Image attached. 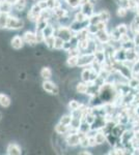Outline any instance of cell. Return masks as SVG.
I'll list each match as a JSON object with an SVG mask.
<instances>
[{
  "label": "cell",
  "instance_id": "6da1fadb",
  "mask_svg": "<svg viewBox=\"0 0 139 155\" xmlns=\"http://www.w3.org/2000/svg\"><path fill=\"white\" fill-rule=\"evenodd\" d=\"M56 36H59L60 38H62L64 41H70L75 37L74 32L72 31V29L69 28V27H64V26L58 27L56 30Z\"/></svg>",
  "mask_w": 139,
  "mask_h": 155
},
{
  "label": "cell",
  "instance_id": "7a4b0ae2",
  "mask_svg": "<svg viewBox=\"0 0 139 155\" xmlns=\"http://www.w3.org/2000/svg\"><path fill=\"white\" fill-rule=\"evenodd\" d=\"M24 27V22L22 21L21 19L17 18V17H12L9 16V21H7V29L11 30H19L22 29Z\"/></svg>",
  "mask_w": 139,
  "mask_h": 155
},
{
  "label": "cell",
  "instance_id": "3957f363",
  "mask_svg": "<svg viewBox=\"0 0 139 155\" xmlns=\"http://www.w3.org/2000/svg\"><path fill=\"white\" fill-rule=\"evenodd\" d=\"M95 54L88 53L79 55V61H78V66L79 67H85L87 65H92V63L95 61Z\"/></svg>",
  "mask_w": 139,
  "mask_h": 155
},
{
  "label": "cell",
  "instance_id": "277c9868",
  "mask_svg": "<svg viewBox=\"0 0 139 155\" xmlns=\"http://www.w3.org/2000/svg\"><path fill=\"white\" fill-rule=\"evenodd\" d=\"M42 12H43V9L40 7L39 4L36 3V4H34V5H32L31 9H30L28 15H27V17H28V19L30 20V21L36 22L37 20L41 18Z\"/></svg>",
  "mask_w": 139,
  "mask_h": 155
},
{
  "label": "cell",
  "instance_id": "5b68a950",
  "mask_svg": "<svg viewBox=\"0 0 139 155\" xmlns=\"http://www.w3.org/2000/svg\"><path fill=\"white\" fill-rule=\"evenodd\" d=\"M43 89L46 92H48V93L54 94V95H57L59 93L58 87L53 82L50 81V80H44V82H43Z\"/></svg>",
  "mask_w": 139,
  "mask_h": 155
},
{
  "label": "cell",
  "instance_id": "8992f818",
  "mask_svg": "<svg viewBox=\"0 0 139 155\" xmlns=\"http://www.w3.org/2000/svg\"><path fill=\"white\" fill-rule=\"evenodd\" d=\"M67 143L71 147H75L80 145V141H81V136L79 134V132H74V134H70L65 139Z\"/></svg>",
  "mask_w": 139,
  "mask_h": 155
},
{
  "label": "cell",
  "instance_id": "52a82bcc",
  "mask_svg": "<svg viewBox=\"0 0 139 155\" xmlns=\"http://www.w3.org/2000/svg\"><path fill=\"white\" fill-rule=\"evenodd\" d=\"M23 39H24L25 44H28V45H30V46H34L35 44H37L36 32L26 31L23 34Z\"/></svg>",
  "mask_w": 139,
  "mask_h": 155
},
{
  "label": "cell",
  "instance_id": "ba28073f",
  "mask_svg": "<svg viewBox=\"0 0 139 155\" xmlns=\"http://www.w3.org/2000/svg\"><path fill=\"white\" fill-rule=\"evenodd\" d=\"M96 37L101 44H108L111 39L110 34L106 30H99V32L96 34Z\"/></svg>",
  "mask_w": 139,
  "mask_h": 155
},
{
  "label": "cell",
  "instance_id": "9c48e42d",
  "mask_svg": "<svg viewBox=\"0 0 139 155\" xmlns=\"http://www.w3.org/2000/svg\"><path fill=\"white\" fill-rule=\"evenodd\" d=\"M25 41L23 39V37H21L20 35H15L12 39V47L15 50H20L23 48Z\"/></svg>",
  "mask_w": 139,
  "mask_h": 155
},
{
  "label": "cell",
  "instance_id": "30bf717a",
  "mask_svg": "<svg viewBox=\"0 0 139 155\" xmlns=\"http://www.w3.org/2000/svg\"><path fill=\"white\" fill-rule=\"evenodd\" d=\"M81 12L87 17V18L92 16V15L95 14V12H93V5L92 2L89 1V2H86V3L81 4Z\"/></svg>",
  "mask_w": 139,
  "mask_h": 155
},
{
  "label": "cell",
  "instance_id": "8fae6325",
  "mask_svg": "<svg viewBox=\"0 0 139 155\" xmlns=\"http://www.w3.org/2000/svg\"><path fill=\"white\" fill-rule=\"evenodd\" d=\"M6 153L9 155H21L22 151H21V148H20L17 144L11 143V144H9V146H7V148H6Z\"/></svg>",
  "mask_w": 139,
  "mask_h": 155
},
{
  "label": "cell",
  "instance_id": "7c38bea8",
  "mask_svg": "<svg viewBox=\"0 0 139 155\" xmlns=\"http://www.w3.org/2000/svg\"><path fill=\"white\" fill-rule=\"evenodd\" d=\"M71 126L70 125H64L61 123H58L56 126H55V131L57 132L58 134H65L68 132H70L71 130Z\"/></svg>",
  "mask_w": 139,
  "mask_h": 155
},
{
  "label": "cell",
  "instance_id": "4fadbf2b",
  "mask_svg": "<svg viewBox=\"0 0 139 155\" xmlns=\"http://www.w3.org/2000/svg\"><path fill=\"white\" fill-rule=\"evenodd\" d=\"M88 89H89V86L87 85L86 82H81L76 86V91L80 94H86L88 92Z\"/></svg>",
  "mask_w": 139,
  "mask_h": 155
},
{
  "label": "cell",
  "instance_id": "5bb4252c",
  "mask_svg": "<svg viewBox=\"0 0 139 155\" xmlns=\"http://www.w3.org/2000/svg\"><path fill=\"white\" fill-rule=\"evenodd\" d=\"M93 54H95V58L97 61H99L100 63L104 64L105 63V51L104 50H96L95 52H93Z\"/></svg>",
  "mask_w": 139,
  "mask_h": 155
},
{
  "label": "cell",
  "instance_id": "9a60e30c",
  "mask_svg": "<svg viewBox=\"0 0 139 155\" xmlns=\"http://www.w3.org/2000/svg\"><path fill=\"white\" fill-rule=\"evenodd\" d=\"M43 34H44V37L46 38V37H49V36H52L55 34V32H56V30H55L54 27L52 26V25L48 24L46 27L44 28V30H43Z\"/></svg>",
  "mask_w": 139,
  "mask_h": 155
},
{
  "label": "cell",
  "instance_id": "2e32d148",
  "mask_svg": "<svg viewBox=\"0 0 139 155\" xmlns=\"http://www.w3.org/2000/svg\"><path fill=\"white\" fill-rule=\"evenodd\" d=\"M92 68H85L83 69L82 74H81V79L83 82H89L90 79H92Z\"/></svg>",
  "mask_w": 139,
  "mask_h": 155
},
{
  "label": "cell",
  "instance_id": "e0dca14e",
  "mask_svg": "<svg viewBox=\"0 0 139 155\" xmlns=\"http://www.w3.org/2000/svg\"><path fill=\"white\" fill-rule=\"evenodd\" d=\"M0 106L3 107H9L11 106V98L6 94L0 93Z\"/></svg>",
  "mask_w": 139,
  "mask_h": 155
},
{
  "label": "cell",
  "instance_id": "ac0fdd59",
  "mask_svg": "<svg viewBox=\"0 0 139 155\" xmlns=\"http://www.w3.org/2000/svg\"><path fill=\"white\" fill-rule=\"evenodd\" d=\"M48 24H49L48 23V20L41 17V18L36 21V31H43Z\"/></svg>",
  "mask_w": 139,
  "mask_h": 155
},
{
  "label": "cell",
  "instance_id": "d6986e66",
  "mask_svg": "<svg viewBox=\"0 0 139 155\" xmlns=\"http://www.w3.org/2000/svg\"><path fill=\"white\" fill-rule=\"evenodd\" d=\"M12 6H14V5H12L11 3H9V2H6V1H4V0H3V2L0 4V12L9 14V12H12Z\"/></svg>",
  "mask_w": 139,
  "mask_h": 155
},
{
  "label": "cell",
  "instance_id": "ffe728a7",
  "mask_svg": "<svg viewBox=\"0 0 139 155\" xmlns=\"http://www.w3.org/2000/svg\"><path fill=\"white\" fill-rule=\"evenodd\" d=\"M95 139H96V142H97V145H102L105 143L107 137H106V134L104 132L98 131V132H96V134H95Z\"/></svg>",
  "mask_w": 139,
  "mask_h": 155
},
{
  "label": "cell",
  "instance_id": "44dd1931",
  "mask_svg": "<svg viewBox=\"0 0 139 155\" xmlns=\"http://www.w3.org/2000/svg\"><path fill=\"white\" fill-rule=\"evenodd\" d=\"M27 0H17L16 3L14 4V8L18 12H23L26 7Z\"/></svg>",
  "mask_w": 139,
  "mask_h": 155
},
{
  "label": "cell",
  "instance_id": "7402d4cb",
  "mask_svg": "<svg viewBox=\"0 0 139 155\" xmlns=\"http://www.w3.org/2000/svg\"><path fill=\"white\" fill-rule=\"evenodd\" d=\"M53 11V14L55 15V16L57 17L58 19H62V18H64L65 16H67V11L64 8H61V7H55V8H53L52 9Z\"/></svg>",
  "mask_w": 139,
  "mask_h": 155
},
{
  "label": "cell",
  "instance_id": "603a6c76",
  "mask_svg": "<svg viewBox=\"0 0 139 155\" xmlns=\"http://www.w3.org/2000/svg\"><path fill=\"white\" fill-rule=\"evenodd\" d=\"M9 14H4V12H0V28L3 29L6 28L7 21H9Z\"/></svg>",
  "mask_w": 139,
  "mask_h": 155
},
{
  "label": "cell",
  "instance_id": "cb8c5ba5",
  "mask_svg": "<svg viewBox=\"0 0 139 155\" xmlns=\"http://www.w3.org/2000/svg\"><path fill=\"white\" fill-rule=\"evenodd\" d=\"M78 61L79 56H70L67 60V65L69 67H76L78 66Z\"/></svg>",
  "mask_w": 139,
  "mask_h": 155
},
{
  "label": "cell",
  "instance_id": "d4e9b609",
  "mask_svg": "<svg viewBox=\"0 0 139 155\" xmlns=\"http://www.w3.org/2000/svg\"><path fill=\"white\" fill-rule=\"evenodd\" d=\"M41 77L44 80H50L52 77V71L49 67H43L41 71Z\"/></svg>",
  "mask_w": 139,
  "mask_h": 155
},
{
  "label": "cell",
  "instance_id": "484cf974",
  "mask_svg": "<svg viewBox=\"0 0 139 155\" xmlns=\"http://www.w3.org/2000/svg\"><path fill=\"white\" fill-rule=\"evenodd\" d=\"M89 44H90L89 38L82 39V41H78V48L81 50V51H85V50L88 49V47H89Z\"/></svg>",
  "mask_w": 139,
  "mask_h": 155
},
{
  "label": "cell",
  "instance_id": "4316f807",
  "mask_svg": "<svg viewBox=\"0 0 139 155\" xmlns=\"http://www.w3.org/2000/svg\"><path fill=\"white\" fill-rule=\"evenodd\" d=\"M55 37L56 35H52V36H49V37H46L45 38L44 42L46 44V46L49 48L50 50L54 49V45H55Z\"/></svg>",
  "mask_w": 139,
  "mask_h": 155
},
{
  "label": "cell",
  "instance_id": "83f0119b",
  "mask_svg": "<svg viewBox=\"0 0 139 155\" xmlns=\"http://www.w3.org/2000/svg\"><path fill=\"white\" fill-rule=\"evenodd\" d=\"M99 15H100V19L102 22H105V23H108V21L110 20V12L108 11H101L99 12Z\"/></svg>",
  "mask_w": 139,
  "mask_h": 155
},
{
  "label": "cell",
  "instance_id": "f1b7e54d",
  "mask_svg": "<svg viewBox=\"0 0 139 155\" xmlns=\"http://www.w3.org/2000/svg\"><path fill=\"white\" fill-rule=\"evenodd\" d=\"M65 41L62 38H60L59 36L55 37V45H54V49L55 50H61L64 49Z\"/></svg>",
  "mask_w": 139,
  "mask_h": 155
},
{
  "label": "cell",
  "instance_id": "f546056e",
  "mask_svg": "<svg viewBox=\"0 0 139 155\" xmlns=\"http://www.w3.org/2000/svg\"><path fill=\"white\" fill-rule=\"evenodd\" d=\"M72 115H64V116L61 117V119H60L59 123L64 124V125H71V123H72Z\"/></svg>",
  "mask_w": 139,
  "mask_h": 155
},
{
  "label": "cell",
  "instance_id": "4dcf8cb0",
  "mask_svg": "<svg viewBox=\"0 0 139 155\" xmlns=\"http://www.w3.org/2000/svg\"><path fill=\"white\" fill-rule=\"evenodd\" d=\"M88 22H89V24H92V25H97L99 22H101L100 15L93 14L92 16H90L89 18H88Z\"/></svg>",
  "mask_w": 139,
  "mask_h": 155
},
{
  "label": "cell",
  "instance_id": "1f68e13d",
  "mask_svg": "<svg viewBox=\"0 0 139 155\" xmlns=\"http://www.w3.org/2000/svg\"><path fill=\"white\" fill-rule=\"evenodd\" d=\"M65 2L72 8H77V7L81 6V0H65Z\"/></svg>",
  "mask_w": 139,
  "mask_h": 155
},
{
  "label": "cell",
  "instance_id": "d6a6232c",
  "mask_svg": "<svg viewBox=\"0 0 139 155\" xmlns=\"http://www.w3.org/2000/svg\"><path fill=\"white\" fill-rule=\"evenodd\" d=\"M80 146L82 148H87V147H90L89 145V137L86 134V136H83L81 137V141H80Z\"/></svg>",
  "mask_w": 139,
  "mask_h": 155
},
{
  "label": "cell",
  "instance_id": "836d02e7",
  "mask_svg": "<svg viewBox=\"0 0 139 155\" xmlns=\"http://www.w3.org/2000/svg\"><path fill=\"white\" fill-rule=\"evenodd\" d=\"M87 31H88V33L90 34V35H96V34L99 32V28H98V26L97 25H92V24H89L87 26Z\"/></svg>",
  "mask_w": 139,
  "mask_h": 155
},
{
  "label": "cell",
  "instance_id": "e575fe53",
  "mask_svg": "<svg viewBox=\"0 0 139 155\" xmlns=\"http://www.w3.org/2000/svg\"><path fill=\"white\" fill-rule=\"evenodd\" d=\"M69 107L71 111H76V110H79L81 107V104L77 101H71L69 104Z\"/></svg>",
  "mask_w": 139,
  "mask_h": 155
},
{
  "label": "cell",
  "instance_id": "d590c367",
  "mask_svg": "<svg viewBox=\"0 0 139 155\" xmlns=\"http://www.w3.org/2000/svg\"><path fill=\"white\" fill-rule=\"evenodd\" d=\"M128 15V8L127 7H123V6H120L117 9V16L120 18H125L126 16Z\"/></svg>",
  "mask_w": 139,
  "mask_h": 155
},
{
  "label": "cell",
  "instance_id": "8d00e7d4",
  "mask_svg": "<svg viewBox=\"0 0 139 155\" xmlns=\"http://www.w3.org/2000/svg\"><path fill=\"white\" fill-rule=\"evenodd\" d=\"M88 18L86 16H85L84 14H83L82 12H77V14L75 15V21H78V22H84L86 21Z\"/></svg>",
  "mask_w": 139,
  "mask_h": 155
},
{
  "label": "cell",
  "instance_id": "74e56055",
  "mask_svg": "<svg viewBox=\"0 0 139 155\" xmlns=\"http://www.w3.org/2000/svg\"><path fill=\"white\" fill-rule=\"evenodd\" d=\"M116 29L118 30V32H120V34H127V32H128V26L126 24H120V25H118L117 27H116Z\"/></svg>",
  "mask_w": 139,
  "mask_h": 155
},
{
  "label": "cell",
  "instance_id": "f35d334b",
  "mask_svg": "<svg viewBox=\"0 0 139 155\" xmlns=\"http://www.w3.org/2000/svg\"><path fill=\"white\" fill-rule=\"evenodd\" d=\"M98 28L99 30H106V26H107V23H105V22H99V23L97 24Z\"/></svg>",
  "mask_w": 139,
  "mask_h": 155
},
{
  "label": "cell",
  "instance_id": "ab89813d",
  "mask_svg": "<svg viewBox=\"0 0 139 155\" xmlns=\"http://www.w3.org/2000/svg\"><path fill=\"white\" fill-rule=\"evenodd\" d=\"M134 44H135L136 47L139 46V32L138 33H135V36H134Z\"/></svg>",
  "mask_w": 139,
  "mask_h": 155
},
{
  "label": "cell",
  "instance_id": "60d3db41",
  "mask_svg": "<svg viewBox=\"0 0 139 155\" xmlns=\"http://www.w3.org/2000/svg\"><path fill=\"white\" fill-rule=\"evenodd\" d=\"M4 1L9 2V3H11L12 5H14V4L16 3V1H17V0H4Z\"/></svg>",
  "mask_w": 139,
  "mask_h": 155
},
{
  "label": "cell",
  "instance_id": "b9f144b4",
  "mask_svg": "<svg viewBox=\"0 0 139 155\" xmlns=\"http://www.w3.org/2000/svg\"><path fill=\"white\" fill-rule=\"evenodd\" d=\"M133 154H139V148H135V149H134Z\"/></svg>",
  "mask_w": 139,
  "mask_h": 155
},
{
  "label": "cell",
  "instance_id": "7bdbcfd3",
  "mask_svg": "<svg viewBox=\"0 0 139 155\" xmlns=\"http://www.w3.org/2000/svg\"><path fill=\"white\" fill-rule=\"evenodd\" d=\"M90 0H81V4H83V3H86V2H89Z\"/></svg>",
  "mask_w": 139,
  "mask_h": 155
},
{
  "label": "cell",
  "instance_id": "ee69618b",
  "mask_svg": "<svg viewBox=\"0 0 139 155\" xmlns=\"http://www.w3.org/2000/svg\"><path fill=\"white\" fill-rule=\"evenodd\" d=\"M80 154H90V152H87V151H84V152H80Z\"/></svg>",
  "mask_w": 139,
  "mask_h": 155
},
{
  "label": "cell",
  "instance_id": "f6af8a7d",
  "mask_svg": "<svg viewBox=\"0 0 139 155\" xmlns=\"http://www.w3.org/2000/svg\"><path fill=\"white\" fill-rule=\"evenodd\" d=\"M2 2H3V0H0V4H1V3H2Z\"/></svg>",
  "mask_w": 139,
  "mask_h": 155
},
{
  "label": "cell",
  "instance_id": "bcb514c9",
  "mask_svg": "<svg viewBox=\"0 0 139 155\" xmlns=\"http://www.w3.org/2000/svg\"><path fill=\"white\" fill-rule=\"evenodd\" d=\"M51 1H55V0H51Z\"/></svg>",
  "mask_w": 139,
  "mask_h": 155
}]
</instances>
